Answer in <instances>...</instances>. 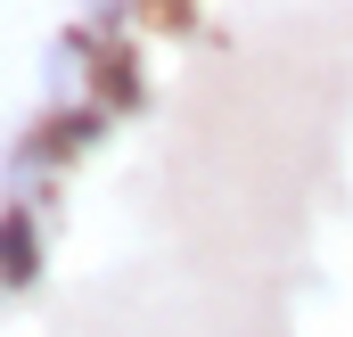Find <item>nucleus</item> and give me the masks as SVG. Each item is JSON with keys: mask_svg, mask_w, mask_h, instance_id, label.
<instances>
[{"mask_svg": "<svg viewBox=\"0 0 353 337\" xmlns=\"http://www.w3.org/2000/svg\"><path fill=\"white\" fill-rule=\"evenodd\" d=\"M8 280H33V255H25V214H8Z\"/></svg>", "mask_w": 353, "mask_h": 337, "instance_id": "1", "label": "nucleus"}]
</instances>
